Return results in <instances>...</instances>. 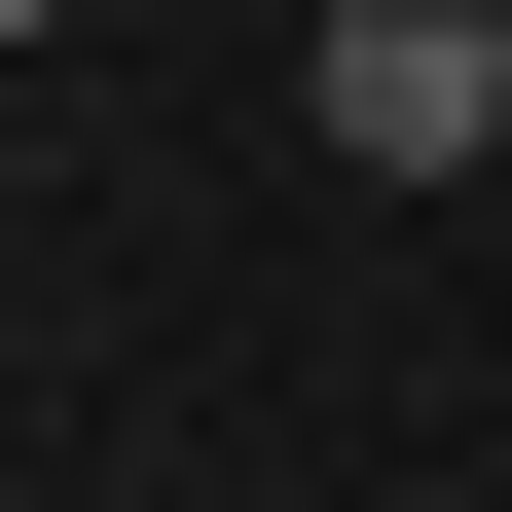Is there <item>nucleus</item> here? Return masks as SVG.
<instances>
[{"label":"nucleus","instance_id":"1","mask_svg":"<svg viewBox=\"0 0 512 512\" xmlns=\"http://www.w3.org/2000/svg\"><path fill=\"white\" fill-rule=\"evenodd\" d=\"M330 147L366 183H476L512 147V0H330Z\"/></svg>","mask_w":512,"mask_h":512},{"label":"nucleus","instance_id":"2","mask_svg":"<svg viewBox=\"0 0 512 512\" xmlns=\"http://www.w3.org/2000/svg\"><path fill=\"white\" fill-rule=\"evenodd\" d=\"M476 183H512V147H476Z\"/></svg>","mask_w":512,"mask_h":512}]
</instances>
